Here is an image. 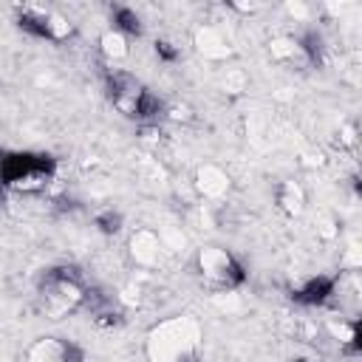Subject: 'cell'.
I'll return each mask as SVG.
<instances>
[{
    "label": "cell",
    "instance_id": "6",
    "mask_svg": "<svg viewBox=\"0 0 362 362\" xmlns=\"http://www.w3.org/2000/svg\"><path fill=\"white\" fill-rule=\"evenodd\" d=\"M25 359L28 362H82L85 351L76 342L62 339V337H37L28 345Z\"/></svg>",
    "mask_w": 362,
    "mask_h": 362
},
{
    "label": "cell",
    "instance_id": "18",
    "mask_svg": "<svg viewBox=\"0 0 362 362\" xmlns=\"http://www.w3.org/2000/svg\"><path fill=\"white\" fill-rule=\"evenodd\" d=\"M291 362H317V359H314V356H294Z\"/></svg>",
    "mask_w": 362,
    "mask_h": 362
},
{
    "label": "cell",
    "instance_id": "3",
    "mask_svg": "<svg viewBox=\"0 0 362 362\" xmlns=\"http://www.w3.org/2000/svg\"><path fill=\"white\" fill-rule=\"evenodd\" d=\"M105 93L122 116L139 119L141 124H158L167 116L164 99H158L153 90H147L144 82L136 79L124 68H107L105 71Z\"/></svg>",
    "mask_w": 362,
    "mask_h": 362
},
{
    "label": "cell",
    "instance_id": "15",
    "mask_svg": "<svg viewBox=\"0 0 362 362\" xmlns=\"http://www.w3.org/2000/svg\"><path fill=\"white\" fill-rule=\"evenodd\" d=\"M99 51H102V57L116 68L122 59H127V54H130V40H127L124 34L107 28V31L99 37Z\"/></svg>",
    "mask_w": 362,
    "mask_h": 362
},
{
    "label": "cell",
    "instance_id": "11",
    "mask_svg": "<svg viewBox=\"0 0 362 362\" xmlns=\"http://www.w3.org/2000/svg\"><path fill=\"white\" fill-rule=\"evenodd\" d=\"M51 17H54V11H42V8H37V6H23V8H17V25H20L28 37L48 40V42H51Z\"/></svg>",
    "mask_w": 362,
    "mask_h": 362
},
{
    "label": "cell",
    "instance_id": "17",
    "mask_svg": "<svg viewBox=\"0 0 362 362\" xmlns=\"http://www.w3.org/2000/svg\"><path fill=\"white\" fill-rule=\"evenodd\" d=\"M156 57L170 65V62H178V59H181V48L173 45L170 40H158V42H156Z\"/></svg>",
    "mask_w": 362,
    "mask_h": 362
},
{
    "label": "cell",
    "instance_id": "16",
    "mask_svg": "<svg viewBox=\"0 0 362 362\" xmlns=\"http://www.w3.org/2000/svg\"><path fill=\"white\" fill-rule=\"evenodd\" d=\"M122 223H124V218H122V212L119 209H99L96 215H93V226L102 232V235H116L119 229H122Z\"/></svg>",
    "mask_w": 362,
    "mask_h": 362
},
{
    "label": "cell",
    "instance_id": "5",
    "mask_svg": "<svg viewBox=\"0 0 362 362\" xmlns=\"http://www.w3.org/2000/svg\"><path fill=\"white\" fill-rule=\"evenodd\" d=\"M195 272H198L201 283L215 294L235 291L246 283L243 263L223 246H201L195 252Z\"/></svg>",
    "mask_w": 362,
    "mask_h": 362
},
{
    "label": "cell",
    "instance_id": "19",
    "mask_svg": "<svg viewBox=\"0 0 362 362\" xmlns=\"http://www.w3.org/2000/svg\"><path fill=\"white\" fill-rule=\"evenodd\" d=\"M82 362H102V359H90V356L85 354V359H82Z\"/></svg>",
    "mask_w": 362,
    "mask_h": 362
},
{
    "label": "cell",
    "instance_id": "1",
    "mask_svg": "<svg viewBox=\"0 0 362 362\" xmlns=\"http://www.w3.org/2000/svg\"><path fill=\"white\" fill-rule=\"evenodd\" d=\"M201 325L189 314H175L156 322L144 337L147 362H198L201 356Z\"/></svg>",
    "mask_w": 362,
    "mask_h": 362
},
{
    "label": "cell",
    "instance_id": "9",
    "mask_svg": "<svg viewBox=\"0 0 362 362\" xmlns=\"http://www.w3.org/2000/svg\"><path fill=\"white\" fill-rule=\"evenodd\" d=\"M127 252L136 266H156L161 257V238L153 229H136L127 240Z\"/></svg>",
    "mask_w": 362,
    "mask_h": 362
},
{
    "label": "cell",
    "instance_id": "12",
    "mask_svg": "<svg viewBox=\"0 0 362 362\" xmlns=\"http://www.w3.org/2000/svg\"><path fill=\"white\" fill-rule=\"evenodd\" d=\"M195 45H198V51H201L204 57H209V59H226V57L232 54V48H229V37H226L221 28H215V25H204V28H198V34H195Z\"/></svg>",
    "mask_w": 362,
    "mask_h": 362
},
{
    "label": "cell",
    "instance_id": "20",
    "mask_svg": "<svg viewBox=\"0 0 362 362\" xmlns=\"http://www.w3.org/2000/svg\"><path fill=\"white\" fill-rule=\"evenodd\" d=\"M0 204H3V187H0Z\"/></svg>",
    "mask_w": 362,
    "mask_h": 362
},
{
    "label": "cell",
    "instance_id": "14",
    "mask_svg": "<svg viewBox=\"0 0 362 362\" xmlns=\"http://www.w3.org/2000/svg\"><path fill=\"white\" fill-rule=\"evenodd\" d=\"M110 23H113L110 28L119 31V34H124L127 40H130V37H141V31H144L141 17H139L130 6H122V3L110 6Z\"/></svg>",
    "mask_w": 362,
    "mask_h": 362
},
{
    "label": "cell",
    "instance_id": "10",
    "mask_svg": "<svg viewBox=\"0 0 362 362\" xmlns=\"http://www.w3.org/2000/svg\"><path fill=\"white\" fill-rule=\"evenodd\" d=\"M269 54L277 65H286V68H308V59H305V51L300 45L297 37H274L269 42Z\"/></svg>",
    "mask_w": 362,
    "mask_h": 362
},
{
    "label": "cell",
    "instance_id": "8",
    "mask_svg": "<svg viewBox=\"0 0 362 362\" xmlns=\"http://www.w3.org/2000/svg\"><path fill=\"white\" fill-rule=\"evenodd\" d=\"M195 189H198L204 198L218 201V198H223V195L229 192V173H226L223 167L212 164V161L198 164V167H195Z\"/></svg>",
    "mask_w": 362,
    "mask_h": 362
},
{
    "label": "cell",
    "instance_id": "4",
    "mask_svg": "<svg viewBox=\"0 0 362 362\" xmlns=\"http://www.w3.org/2000/svg\"><path fill=\"white\" fill-rule=\"evenodd\" d=\"M57 175V158L48 153H31V150H0V187L20 192V195H37L42 192Z\"/></svg>",
    "mask_w": 362,
    "mask_h": 362
},
{
    "label": "cell",
    "instance_id": "13",
    "mask_svg": "<svg viewBox=\"0 0 362 362\" xmlns=\"http://www.w3.org/2000/svg\"><path fill=\"white\" fill-rule=\"evenodd\" d=\"M274 204L286 215H300L303 204H305V192L297 181H280L277 189H274Z\"/></svg>",
    "mask_w": 362,
    "mask_h": 362
},
{
    "label": "cell",
    "instance_id": "2",
    "mask_svg": "<svg viewBox=\"0 0 362 362\" xmlns=\"http://www.w3.org/2000/svg\"><path fill=\"white\" fill-rule=\"evenodd\" d=\"M88 283L76 266H51L40 274L34 305L45 320H65L85 305Z\"/></svg>",
    "mask_w": 362,
    "mask_h": 362
},
{
    "label": "cell",
    "instance_id": "7",
    "mask_svg": "<svg viewBox=\"0 0 362 362\" xmlns=\"http://www.w3.org/2000/svg\"><path fill=\"white\" fill-rule=\"evenodd\" d=\"M337 297V280L328 277V274H317L311 280H305L303 286L291 288V300L297 305H305V308H317V305H325Z\"/></svg>",
    "mask_w": 362,
    "mask_h": 362
}]
</instances>
